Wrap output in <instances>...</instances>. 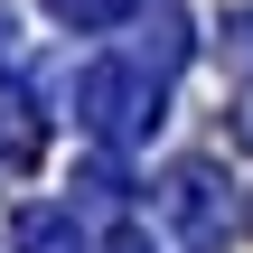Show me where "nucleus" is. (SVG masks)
Masks as SVG:
<instances>
[{
    "instance_id": "obj_6",
    "label": "nucleus",
    "mask_w": 253,
    "mask_h": 253,
    "mask_svg": "<svg viewBox=\"0 0 253 253\" xmlns=\"http://www.w3.org/2000/svg\"><path fill=\"white\" fill-rule=\"evenodd\" d=\"M19 66V19H9V0H0V75Z\"/></svg>"
},
{
    "instance_id": "obj_7",
    "label": "nucleus",
    "mask_w": 253,
    "mask_h": 253,
    "mask_svg": "<svg viewBox=\"0 0 253 253\" xmlns=\"http://www.w3.org/2000/svg\"><path fill=\"white\" fill-rule=\"evenodd\" d=\"M103 253H150V235H141V225H122V235H113Z\"/></svg>"
},
{
    "instance_id": "obj_2",
    "label": "nucleus",
    "mask_w": 253,
    "mask_h": 253,
    "mask_svg": "<svg viewBox=\"0 0 253 253\" xmlns=\"http://www.w3.org/2000/svg\"><path fill=\"white\" fill-rule=\"evenodd\" d=\"M160 207H169V225H178V253H225L235 207H225V169H216V160H178V169L160 178Z\"/></svg>"
},
{
    "instance_id": "obj_1",
    "label": "nucleus",
    "mask_w": 253,
    "mask_h": 253,
    "mask_svg": "<svg viewBox=\"0 0 253 253\" xmlns=\"http://www.w3.org/2000/svg\"><path fill=\"white\" fill-rule=\"evenodd\" d=\"M169 75L160 66H141V56H103V66H84L75 75V122L103 141V150H131V141H150L169 113Z\"/></svg>"
},
{
    "instance_id": "obj_4",
    "label": "nucleus",
    "mask_w": 253,
    "mask_h": 253,
    "mask_svg": "<svg viewBox=\"0 0 253 253\" xmlns=\"http://www.w3.org/2000/svg\"><path fill=\"white\" fill-rule=\"evenodd\" d=\"M47 9H56L66 28H122V19H131L141 0H47Z\"/></svg>"
},
{
    "instance_id": "obj_3",
    "label": "nucleus",
    "mask_w": 253,
    "mask_h": 253,
    "mask_svg": "<svg viewBox=\"0 0 253 253\" xmlns=\"http://www.w3.org/2000/svg\"><path fill=\"white\" fill-rule=\"evenodd\" d=\"M9 244L19 253H84V235H75V207H28L9 225Z\"/></svg>"
},
{
    "instance_id": "obj_9",
    "label": "nucleus",
    "mask_w": 253,
    "mask_h": 253,
    "mask_svg": "<svg viewBox=\"0 0 253 253\" xmlns=\"http://www.w3.org/2000/svg\"><path fill=\"white\" fill-rule=\"evenodd\" d=\"M244 225H253V207H244Z\"/></svg>"
},
{
    "instance_id": "obj_5",
    "label": "nucleus",
    "mask_w": 253,
    "mask_h": 253,
    "mask_svg": "<svg viewBox=\"0 0 253 253\" xmlns=\"http://www.w3.org/2000/svg\"><path fill=\"white\" fill-rule=\"evenodd\" d=\"M9 122H0V160H28L38 150V103H0Z\"/></svg>"
},
{
    "instance_id": "obj_8",
    "label": "nucleus",
    "mask_w": 253,
    "mask_h": 253,
    "mask_svg": "<svg viewBox=\"0 0 253 253\" xmlns=\"http://www.w3.org/2000/svg\"><path fill=\"white\" fill-rule=\"evenodd\" d=\"M235 141L253 150V84H244V103H235Z\"/></svg>"
}]
</instances>
